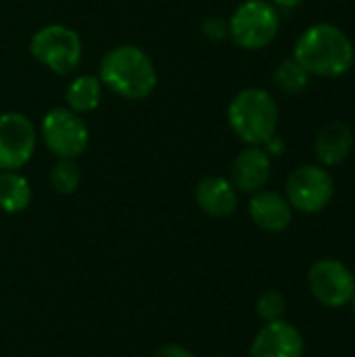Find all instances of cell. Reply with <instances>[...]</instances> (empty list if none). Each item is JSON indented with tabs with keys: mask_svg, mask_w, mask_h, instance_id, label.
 Instances as JSON below:
<instances>
[{
	"mask_svg": "<svg viewBox=\"0 0 355 357\" xmlns=\"http://www.w3.org/2000/svg\"><path fill=\"white\" fill-rule=\"evenodd\" d=\"M153 357H197L190 349H186V347H182V345H178V343H167V345H163V347H159Z\"/></svg>",
	"mask_w": 355,
	"mask_h": 357,
	"instance_id": "44dd1931",
	"label": "cell"
},
{
	"mask_svg": "<svg viewBox=\"0 0 355 357\" xmlns=\"http://www.w3.org/2000/svg\"><path fill=\"white\" fill-rule=\"evenodd\" d=\"M82 184V172L75 159H59L50 172V186L59 195H73Z\"/></svg>",
	"mask_w": 355,
	"mask_h": 357,
	"instance_id": "ac0fdd59",
	"label": "cell"
},
{
	"mask_svg": "<svg viewBox=\"0 0 355 357\" xmlns=\"http://www.w3.org/2000/svg\"><path fill=\"white\" fill-rule=\"evenodd\" d=\"M352 307H354V316H355V297L352 299Z\"/></svg>",
	"mask_w": 355,
	"mask_h": 357,
	"instance_id": "cb8c5ba5",
	"label": "cell"
},
{
	"mask_svg": "<svg viewBox=\"0 0 355 357\" xmlns=\"http://www.w3.org/2000/svg\"><path fill=\"white\" fill-rule=\"evenodd\" d=\"M354 142L352 128L341 119H331L318 130L314 138V153L318 163L326 169L343 165L354 151Z\"/></svg>",
	"mask_w": 355,
	"mask_h": 357,
	"instance_id": "4fadbf2b",
	"label": "cell"
},
{
	"mask_svg": "<svg viewBox=\"0 0 355 357\" xmlns=\"http://www.w3.org/2000/svg\"><path fill=\"white\" fill-rule=\"evenodd\" d=\"M197 207L211 218H228L239 207V190L224 176H207L195 188Z\"/></svg>",
	"mask_w": 355,
	"mask_h": 357,
	"instance_id": "5bb4252c",
	"label": "cell"
},
{
	"mask_svg": "<svg viewBox=\"0 0 355 357\" xmlns=\"http://www.w3.org/2000/svg\"><path fill=\"white\" fill-rule=\"evenodd\" d=\"M310 293L324 307H345L355 297V274L341 259H318L308 272Z\"/></svg>",
	"mask_w": 355,
	"mask_h": 357,
	"instance_id": "ba28073f",
	"label": "cell"
},
{
	"mask_svg": "<svg viewBox=\"0 0 355 357\" xmlns=\"http://www.w3.org/2000/svg\"><path fill=\"white\" fill-rule=\"evenodd\" d=\"M305 356V341L299 328L287 320L266 322L251 347L249 357H303Z\"/></svg>",
	"mask_w": 355,
	"mask_h": 357,
	"instance_id": "30bf717a",
	"label": "cell"
},
{
	"mask_svg": "<svg viewBox=\"0 0 355 357\" xmlns=\"http://www.w3.org/2000/svg\"><path fill=\"white\" fill-rule=\"evenodd\" d=\"M293 59L314 77L337 79L352 71L355 46L345 29L320 21L299 33L293 46Z\"/></svg>",
	"mask_w": 355,
	"mask_h": 357,
	"instance_id": "6da1fadb",
	"label": "cell"
},
{
	"mask_svg": "<svg viewBox=\"0 0 355 357\" xmlns=\"http://www.w3.org/2000/svg\"><path fill=\"white\" fill-rule=\"evenodd\" d=\"M201 31H203V36H205L207 40H211V42H222V40L228 38V19L218 17V15L207 17V19L203 21V25H201Z\"/></svg>",
	"mask_w": 355,
	"mask_h": 357,
	"instance_id": "ffe728a7",
	"label": "cell"
},
{
	"mask_svg": "<svg viewBox=\"0 0 355 357\" xmlns=\"http://www.w3.org/2000/svg\"><path fill=\"white\" fill-rule=\"evenodd\" d=\"M98 79L121 98L142 100L157 86V69L146 50L136 44H119L100 59Z\"/></svg>",
	"mask_w": 355,
	"mask_h": 357,
	"instance_id": "7a4b0ae2",
	"label": "cell"
},
{
	"mask_svg": "<svg viewBox=\"0 0 355 357\" xmlns=\"http://www.w3.org/2000/svg\"><path fill=\"white\" fill-rule=\"evenodd\" d=\"M213 357H228V356H213Z\"/></svg>",
	"mask_w": 355,
	"mask_h": 357,
	"instance_id": "d4e9b609",
	"label": "cell"
},
{
	"mask_svg": "<svg viewBox=\"0 0 355 357\" xmlns=\"http://www.w3.org/2000/svg\"><path fill=\"white\" fill-rule=\"evenodd\" d=\"M31 184L19 172H0V209L4 213H21L31 203Z\"/></svg>",
	"mask_w": 355,
	"mask_h": 357,
	"instance_id": "2e32d148",
	"label": "cell"
},
{
	"mask_svg": "<svg viewBox=\"0 0 355 357\" xmlns=\"http://www.w3.org/2000/svg\"><path fill=\"white\" fill-rule=\"evenodd\" d=\"M38 136L31 119L17 111L0 115V172H19L36 153Z\"/></svg>",
	"mask_w": 355,
	"mask_h": 357,
	"instance_id": "9c48e42d",
	"label": "cell"
},
{
	"mask_svg": "<svg viewBox=\"0 0 355 357\" xmlns=\"http://www.w3.org/2000/svg\"><path fill=\"white\" fill-rule=\"evenodd\" d=\"M310 77L312 75L293 56L291 59H285L276 67V71H274V84L282 92H287V94H299V92H303L308 88V84H310Z\"/></svg>",
	"mask_w": 355,
	"mask_h": 357,
	"instance_id": "e0dca14e",
	"label": "cell"
},
{
	"mask_svg": "<svg viewBox=\"0 0 355 357\" xmlns=\"http://www.w3.org/2000/svg\"><path fill=\"white\" fill-rule=\"evenodd\" d=\"M31 56L56 75H69L82 65L84 44L73 27L50 23L40 27L29 40Z\"/></svg>",
	"mask_w": 355,
	"mask_h": 357,
	"instance_id": "5b68a950",
	"label": "cell"
},
{
	"mask_svg": "<svg viewBox=\"0 0 355 357\" xmlns=\"http://www.w3.org/2000/svg\"><path fill=\"white\" fill-rule=\"evenodd\" d=\"M103 82L98 79V75H77L75 79H71V84L65 90V102L67 109L75 111L77 115L90 113L94 109H98L100 100H103Z\"/></svg>",
	"mask_w": 355,
	"mask_h": 357,
	"instance_id": "9a60e30c",
	"label": "cell"
},
{
	"mask_svg": "<svg viewBox=\"0 0 355 357\" xmlns=\"http://www.w3.org/2000/svg\"><path fill=\"white\" fill-rule=\"evenodd\" d=\"M272 176V157L262 146H245L230 165V182L239 192H259Z\"/></svg>",
	"mask_w": 355,
	"mask_h": 357,
	"instance_id": "8fae6325",
	"label": "cell"
},
{
	"mask_svg": "<svg viewBox=\"0 0 355 357\" xmlns=\"http://www.w3.org/2000/svg\"><path fill=\"white\" fill-rule=\"evenodd\" d=\"M262 149L274 159V157H282L285 155V151H287V144H285V140L278 136V134H274V136H270L264 144H262Z\"/></svg>",
	"mask_w": 355,
	"mask_h": 357,
	"instance_id": "7402d4cb",
	"label": "cell"
},
{
	"mask_svg": "<svg viewBox=\"0 0 355 357\" xmlns=\"http://www.w3.org/2000/svg\"><path fill=\"white\" fill-rule=\"evenodd\" d=\"M228 126L247 146H262L278 130V102L264 88H245L228 105Z\"/></svg>",
	"mask_w": 355,
	"mask_h": 357,
	"instance_id": "3957f363",
	"label": "cell"
},
{
	"mask_svg": "<svg viewBox=\"0 0 355 357\" xmlns=\"http://www.w3.org/2000/svg\"><path fill=\"white\" fill-rule=\"evenodd\" d=\"M255 307H257V316L264 322H276V320H282V316L287 312V299L278 291H266L257 299Z\"/></svg>",
	"mask_w": 355,
	"mask_h": 357,
	"instance_id": "d6986e66",
	"label": "cell"
},
{
	"mask_svg": "<svg viewBox=\"0 0 355 357\" xmlns=\"http://www.w3.org/2000/svg\"><path fill=\"white\" fill-rule=\"evenodd\" d=\"M280 31V10L270 0H245L228 19V38L243 50L270 46Z\"/></svg>",
	"mask_w": 355,
	"mask_h": 357,
	"instance_id": "277c9868",
	"label": "cell"
},
{
	"mask_svg": "<svg viewBox=\"0 0 355 357\" xmlns=\"http://www.w3.org/2000/svg\"><path fill=\"white\" fill-rule=\"evenodd\" d=\"M270 2H272L278 10H280V8H287V10H289V8H297V6L303 4L305 0H270Z\"/></svg>",
	"mask_w": 355,
	"mask_h": 357,
	"instance_id": "603a6c76",
	"label": "cell"
},
{
	"mask_svg": "<svg viewBox=\"0 0 355 357\" xmlns=\"http://www.w3.org/2000/svg\"><path fill=\"white\" fill-rule=\"evenodd\" d=\"M46 149L59 159H77L90 142V130L82 115L67 107L50 109L40 123Z\"/></svg>",
	"mask_w": 355,
	"mask_h": 357,
	"instance_id": "52a82bcc",
	"label": "cell"
},
{
	"mask_svg": "<svg viewBox=\"0 0 355 357\" xmlns=\"http://www.w3.org/2000/svg\"><path fill=\"white\" fill-rule=\"evenodd\" d=\"M285 197L293 211L303 215L322 213L335 197V180L320 163H303L295 167L285 184Z\"/></svg>",
	"mask_w": 355,
	"mask_h": 357,
	"instance_id": "8992f818",
	"label": "cell"
},
{
	"mask_svg": "<svg viewBox=\"0 0 355 357\" xmlns=\"http://www.w3.org/2000/svg\"><path fill=\"white\" fill-rule=\"evenodd\" d=\"M249 218L264 232H285L293 222V207L278 190H259L249 199Z\"/></svg>",
	"mask_w": 355,
	"mask_h": 357,
	"instance_id": "7c38bea8",
	"label": "cell"
}]
</instances>
